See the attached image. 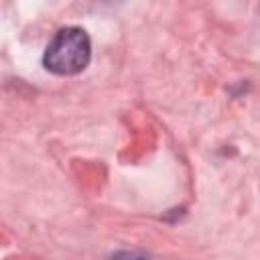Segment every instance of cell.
Wrapping results in <instances>:
<instances>
[{
  "mask_svg": "<svg viewBox=\"0 0 260 260\" xmlns=\"http://www.w3.org/2000/svg\"><path fill=\"white\" fill-rule=\"evenodd\" d=\"M89 57L91 43L87 32L79 26H65L47 45L43 63L55 75H75L87 67Z\"/></svg>",
  "mask_w": 260,
  "mask_h": 260,
  "instance_id": "obj_1",
  "label": "cell"
},
{
  "mask_svg": "<svg viewBox=\"0 0 260 260\" xmlns=\"http://www.w3.org/2000/svg\"><path fill=\"white\" fill-rule=\"evenodd\" d=\"M114 260H146V258H138L134 254H118V256H114Z\"/></svg>",
  "mask_w": 260,
  "mask_h": 260,
  "instance_id": "obj_2",
  "label": "cell"
}]
</instances>
